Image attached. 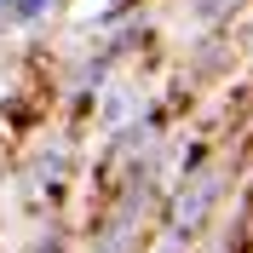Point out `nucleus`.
I'll return each instance as SVG.
<instances>
[{"instance_id":"1","label":"nucleus","mask_w":253,"mask_h":253,"mask_svg":"<svg viewBox=\"0 0 253 253\" xmlns=\"http://www.w3.org/2000/svg\"><path fill=\"white\" fill-rule=\"evenodd\" d=\"M46 12H58V0H12L6 17H12L17 29H35V23H46Z\"/></svg>"},{"instance_id":"2","label":"nucleus","mask_w":253,"mask_h":253,"mask_svg":"<svg viewBox=\"0 0 253 253\" xmlns=\"http://www.w3.org/2000/svg\"><path fill=\"white\" fill-rule=\"evenodd\" d=\"M236 6H248V0H196V17H202V23H224Z\"/></svg>"},{"instance_id":"3","label":"nucleus","mask_w":253,"mask_h":253,"mask_svg":"<svg viewBox=\"0 0 253 253\" xmlns=\"http://www.w3.org/2000/svg\"><path fill=\"white\" fill-rule=\"evenodd\" d=\"M121 115H126V98H121V92H110V98H104V121L121 126Z\"/></svg>"},{"instance_id":"4","label":"nucleus","mask_w":253,"mask_h":253,"mask_svg":"<svg viewBox=\"0 0 253 253\" xmlns=\"http://www.w3.org/2000/svg\"><path fill=\"white\" fill-rule=\"evenodd\" d=\"M6 29H12V17H6V12H0V41H6Z\"/></svg>"},{"instance_id":"5","label":"nucleus","mask_w":253,"mask_h":253,"mask_svg":"<svg viewBox=\"0 0 253 253\" xmlns=\"http://www.w3.org/2000/svg\"><path fill=\"white\" fill-rule=\"evenodd\" d=\"M161 253H184V248H178V242H173V236H167V248H161Z\"/></svg>"},{"instance_id":"6","label":"nucleus","mask_w":253,"mask_h":253,"mask_svg":"<svg viewBox=\"0 0 253 253\" xmlns=\"http://www.w3.org/2000/svg\"><path fill=\"white\" fill-rule=\"evenodd\" d=\"M6 6H12V0H0V12H6Z\"/></svg>"}]
</instances>
